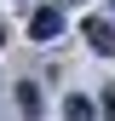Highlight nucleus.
I'll list each match as a JSON object with an SVG mask.
<instances>
[{
    "label": "nucleus",
    "mask_w": 115,
    "mask_h": 121,
    "mask_svg": "<svg viewBox=\"0 0 115 121\" xmlns=\"http://www.w3.org/2000/svg\"><path fill=\"white\" fill-rule=\"evenodd\" d=\"M81 40H86L98 58H115V23H109V17H86V23H81Z\"/></svg>",
    "instance_id": "f257e3e1"
},
{
    "label": "nucleus",
    "mask_w": 115,
    "mask_h": 121,
    "mask_svg": "<svg viewBox=\"0 0 115 121\" xmlns=\"http://www.w3.org/2000/svg\"><path fill=\"white\" fill-rule=\"evenodd\" d=\"M17 110H23V115H40V92H35V81H17Z\"/></svg>",
    "instance_id": "7ed1b4c3"
},
{
    "label": "nucleus",
    "mask_w": 115,
    "mask_h": 121,
    "mask_svg": "<svg viewBox=\"0 0 115 121\" xmlns=\"http://www.w3.org/2000/svg\"><path fill=\"white\" fill-rule=\"evenodd\" d=\"M63 115H75V121H86V115H92V104H86V98H69V104H63Z\"/></svg>",
    "instance_id": "20e7f679"
},
{
    "label": "nucleus",
    "mask_w": 115,
    "mask_h": 121,
    "mask_svg": "<svg viewBox=\"0 0 115 121\" xmlns=\"http://www.w3.org/2000/svg\"><path fill=\"white\" fill-rule=\"evenodd\" d=\"M0 46H6V23H0Z\"/></svg>",
    "instance_id": "423d86ee"
},
{
    "label": "nucleus",
    "mask_w": 115,
    "mask_h": 121,
    "mask_svg": "<svg viewBox=\"0 0 115 121\" xmlns=\"http://www.w3.org/2000/svg\"><path fill=\"white\" fill-rule=\"evenodd\" d=\"M104 115H115V86H104V104H98Z\"/></svg>",
    "instance_id": "39448f33"
},
{
    "label": "nucleus",
    "mask_w": 115,
    "mask_h": 121,
    "mask_svg": "<svg viewBox=\"0 0 115 121\" xmlns=\"http://www.w3.org/2000/svg\"><path fill=\"white\" fill-rule=\"evenodd\" d=\"M58 29H63V12H58V6H40L35 17H29V35H35V40H52Z\"/></svg>",
    "instance_id": "f03ea898"
}]
</instances>
